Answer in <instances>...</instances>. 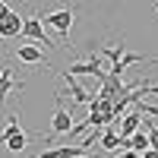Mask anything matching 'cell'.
I'll return each mask as SVG.
<instances>
[{"label": "cell", "mask_w": 158, "mask_h": 158, "mask_svg": "<svg viewBox=\"0 0 158 158\" xmlns=\"http://www.w3.org/2000/svg\"><path fill=\"white\" fill-rule=\"evenodd\" d=\"M149 60H152V63H155V60H158V57H149Z\"/></svg>", "instance_id": "cell-18"}, {"label": "cell", "mask_w": 158, "mask_h": 158, "mask_svg": "<svg viewBox=\"0 0 158 158\" xmlns=\"http://www.w3.org/2000/svg\"><path fill=\"white\" fill-rule=\"evenodd\" d=\"M22 29V19H19V13H13L6 10L3 16H0V38H16Z\"/></svg>", "instance_id": "cell-8"}, {"label": "cell", "mask_w": 158, "mask_h": 158, "mask_svg": "<svg viewBox=\"0 0 158 158\" xmlns=\"http://www.w3.org/2000/svg\"><path fill=\"white\" fill-rule=\"evenodd\" d=\"M82 152H89V149L85 146H54V149H44L38 158H76Z\"/></svg>", "instance_id": "cell-10"}, {"label": "cell", "mask_w": 158, "mask_h": 158, "mask_svg": "<svg viewBox=\"0 0 158 158\" xmlns=\"http://www.w3.org/2000/svg\"><path fill=\"white\" fill-rule=\"evenodd\" d=\"M98 54L111 60V70H108L111 76H123V70H127V67H136V63H152L149 57H142V54H127L123 41H120V44H104Z\"/></svg>", "instance_id": "cell-1"}, {"label": "cell", "mask_w": 158, "mask_h": 158, "mask_svg": "<svg viewBox=\"0 0 158 158\" xmlns=\"http://www.w3.org/2000/svg\"><path fill=\"white\" fill-rule=\"evenodd\" d=\"M19 60H22V63H41V60H44V51L35 48V44H22V48H19Z\"/></svg>", "instance_id": "cell-13"}, {"label": "cell", "mask_w": 158, "mask_h": 158, "mask_svg": "<svg viewBox=\"0 0 158 158\" xmlns=\"http://www.w3.org/2000/svg\"><path fill=\"white\" fill-rule=\"evenodd\" d=\"M98 142H101V149H104V152H117V149H120V133L111 127V130H104V133L98 136Z\"/></svg>", "instance_id": "cell-12"}, {"label": "cell", "mask_w": 158, "mask_h": 158, "mask_svg": "<svg viewBox=\"0 0 158 158\" xmlns=\"http://www.w3.org/2000/svg\"><path fill=\"white\" fill-rule=\"evenodd\" d=\"M16 89H22V82L16 85V79H13V70H6V67H3V70H0V101H6Z\"/></svg>", "instance_id": "cell-11"}, {"label": "cell", "mask_w": 158, "mask_h": 158, "mask_svg": "<svg viewBox=\"0 0 158 158\" xmlns=\"http://www.w3.org/2000/svg\"><path fill=\"white\" fill-rule=\"evenodd\" d=\"M3 146L10 149V152H22L25 149V142H29V136L22 133V127H19V117H10V123H6V130H3Z\"/></svg>", "instance_id": "cell-3"}, {"label": "cell", "mask_w": 158, "mask_h": 158, "mask_svg": "<svg viewBox=\"0 0 158 158\" xmlns=\"http://www.w3.org/2000/svg\"><path fill=\"white\" fill-rule=\"evenodd\" d=\"M67 73H73V76H95V79H101V76H104V57H101V54H92L89 60L70 63V70H67Z\"/></svg>", "instance_id": "cell-4"}, {"label": "cell", "mask_w": 158, "mask_h": 158, "mask_svg": "<svg viewBox=\"0 0 158 158\" xmlns=\"http://www.w3.org/2000/svg\"><path fill=\"white\" fill-rule=\"evenodd\" d=\"M6 10H10V6H6V3H3V0H0V16H3V13H6Z\"/></svg>", "instance_id": "cell-16"}, {"label": "cell", "mask_w": 158, "mask_h": 158, "mask_svg": "<svg viewBox=\"0 0 158 158\" xmlns=\"http://www.w3.org/2000/svg\"><path fill=\"white\" fill-rule=\"evenodd\" d=\"M73 120V114L60 104V95H57V108H54V120H51V136H63V133H70V123Z\"/></svg>", "instance_id": "cell-6"}, {"label": "cell", "mask_w": 158, "mask_h": 158, "mask_svg": "<svg viewBox=\"0 0 158 158\" xmlns=\"http://www.w3.org/2000/svg\"><path fill=\"white\" fill-rule=\"evenodd\" d=\"M60 76H63V82H67V92H70V98H73L76 104H89V101H92V92H89L85 85H79L73 73H67V70H60Z\"/></svg>", "instance_id": "cell-7"}, {"label": "cell", "mask_w": 158, "mask_h": 158, "mask_svg": "<svg viewBox=\"0 0 158 158\" xmlns=\"http://www.w3.org/2000/svg\"><path fill=\"white\" fill-rule=\"evenodd\" d=\"M139 104V101H136ZM142 117H146V114H142V108H136V111H130V114H123L120 117V127H117V133H120L123 139L130 136V133H136V130H139V123H142Z\"/></svg>", "instance_id": "cell-9"}, {"label": "cell", "mask_w": 158, "mask_h": 158, "mask_svg": "<svg viewBox=\"0 0 158 158\" xmlns=\"http://www.w3.org/2000/svg\"><path fill=\"white\" fill-rule=\"evenodd\" d=\"M117 158H139V152H133V149H120V152H117Z\"/></svg>", "instance_id": "cell-15"}, {"label": "cell", "mask_w": 158, "mask_h": 158, "mask_svg": "<svg viewBox=\"0 0 158 158\" xmlns=\"http://www.w3.org/2000/svg\"><path fill=\"white\" fill-rule=\"evenodd\" d=\"M76 158H95V155H89V152H82V155H76Z\"/></svg>", "instance_id": "cell-17"}, {"label": "cell", "mask_w": 158, "mask_h": 158, "mask_svg": "<svg viewBox=\"0 0 158 158\" xmlns=\"http://www.w3.org/2000/svg\"><path fill=\"white\" fill-rule=\"evenodd\" d=\"M22 38H29V41H38V44H51L48 41V35H44V22L38 13H32L29 19H22V29H19Z\"/></svg>", "instance_id": "cell-5"}, {"label": "cell", "mask_w": 158, "mask_h": 158, "mask_svg": "<svg viewBox=\"0 0 158 158\" xmlns=\"http://www.w3.org/2000/svg\"><path fill=\"white\" fill-rule=\"evenodd\" d=\"M146 136H149V149H158V127H149Z\"/></svg>", "instance_id": "cell-14"}, {"label": "cell", "mask_w": 158, "mask_h": 158, "mask_svg": "<svg viewBox=\"0 0 158 158\" xmlns=\"http://www.w3.org/2000/svg\"><path fill=\"white\" fill-rule=\"evenodd\" d=\"M41 22L51 25V29L60 35V41H67V38H70V29H73V10H70V6H60V10H54V13H48V16H41Z\"/></svg>", "instance_id": "cell-2"}, {"label": "cell", "mask_w": 158, "mask_h": 158, "mask_svg": "<svg viewBox=\"0 0 158 158\" xmlns=\"http://www.w3.org/2000/svg\"><path fill=\"white\" fill-rule=\"evenodd\" d=\"M155 13H158V10H155Z\"/></svg>", "instance_id": "cell-19"}]
</instances>
